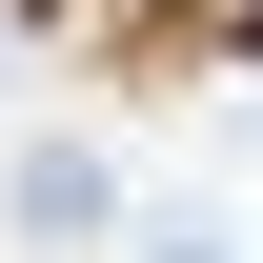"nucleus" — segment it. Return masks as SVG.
Returning <instances> with one entry per match:
<instances>
[{
	"mask_svg": "<svg viewBox=\"0 0 263 263\" xmlns=\"http://www.w3.org/2000/svg\"><path fill=\"white\" fill-rule=\"evenodd\" d=\"M21 243H101V162H81V142L21 162Z\"/></svg>",
	"mask_w": 263,
	"mask_h": 263,
	"instance_id": "nucleus-1",
	"label": "nucleus"
}]
</instances>
